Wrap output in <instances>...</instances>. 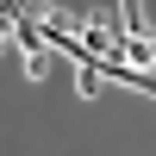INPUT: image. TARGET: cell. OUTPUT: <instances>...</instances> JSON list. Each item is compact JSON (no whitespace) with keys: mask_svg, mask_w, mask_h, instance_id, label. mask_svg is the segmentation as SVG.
<instances>
[{"mask_svg":"<svg viewBox=\"0 0 156 156\" xmlns=\"http://www.w3.org/2000/svg\"><path fill=\"white\" fill-rule=\"evenodd\" d=\"M119 12H125V31H144L150 37V6L144 0H119Z\"/></svg>","mask_w":156,"mask_h":156,"instance_id":"6da1fadb","label":"cell"},{"mask_svg":"<svg viewBox=\"0 0 156 156\" xmlns=\"http://www.w3.org/2000/svg\"><path fill=\"white\" fill-rule=\"evenodd\" d=\"M25 75L44 81V75H50V50H25Z\"/></svg>","mask_w":156,"mask_h":156,"instance_id":"7a4b0ae2","label":"cell"}]
</instances>
